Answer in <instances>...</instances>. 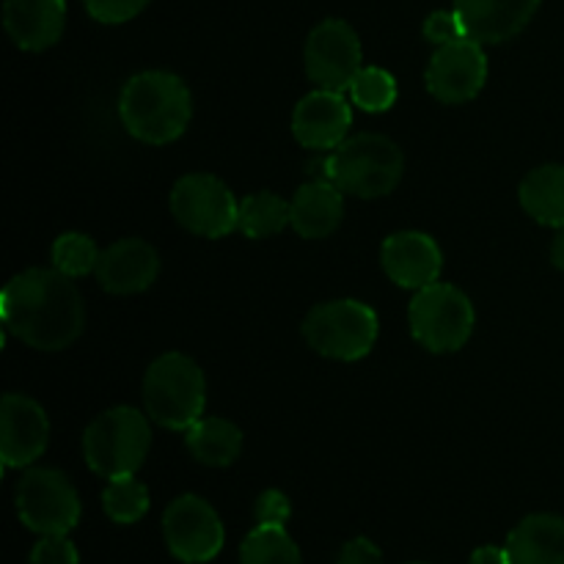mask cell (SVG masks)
<instances>
[{"label": "cell", "mask_w": 564, "mask_h": 564, "mask_svg": "<svg viewBox=\"0 0 564 564\" xmlns=\"http://www.w3.org/2000/svg\"><path fill=\"white\" fill-rule=\"evenodd\" d=\"M0 314L9 334L44 352L75 345L86 323L75 281L55 268H31L14 275L0 297Z\"/></svg>", "instance_id": "1"}, {"label": "cell", "mask_w": 564, "mask_h": 564, "mask_svg": "<svg viewBox=\"0 0 564 564\" xmlns=\"http://www.w3.org/2000/svg\"><path fill=\"white\" fill-rule=\"evenodd\" d=\"M119 116L132 138L163 147L187 130L193 99L182 77L163 69L141 72L121 88Z\"/></svg>", "instance_id": "2"}, {"label": "cell", "mask_w": 564, "mask_h": 564, "mask_svg": "<svg viewBox=\"0 0 564 564\" xmlns=\"http://www.w3.org/2000/svg\"><path fill=\"white\" fill-rule=\"evenodd\" d=\"M405 158L391 138L361 132L347 138L328 158L312 163V180L334 182L345 196L383 198L400 185Z\"/></svg>", "instance_id": "3"}, {"label": "cell", "mask_w": 564, "mask_h": 564, "mask_svg": "<svg viewBox=\"0 0 564 564\" xmlns=\"http://www.w3.org/2000/svg\"><path fill=\"white\" fill-rule=\"evenodd\" d=\"M143 402L154 424L165 430H191L204 419L207 380L198 364L182 352H165L143 378Z\"/></svg>", "instance_id": "4"}, {"label": "cell", "mask_w": 564, "mask_h": 564, "mask_svg": "<svg viewBox=\"0 0 564 564\" xmlns=\"http://www.w3.org/2000/svg\"><path fill=\"white\" fill-rule=\"evenodd\" d=\"M152 446V427L141 411L116 405L99 413L83 435L88 468L102 479L132 477L143 466Z\"/></svg>", "instance_id": "5"}, {"label": "cell", "mask_w": 564, "mask_h": 564, "mask_svg": "<svg viewBox=\"0 0 564 564\" xmlns=\"http://www.w3.org/2000/svg\"><path fill=\"white\" fill-rule=\"evenodd\" d=\"M378 334L380 319L375 308L350 297L319 303L303 319L308 347L334 361H358L369 356Z\"/></svg>", "instance_id": "6"}, {"label": "cell", "mask_w": 564, "mask_h": 564, "mask_svg": "<svg viewBox=\"0 0 564 564\" xmlns=\"http://www.w3.org/2000/svg\"><path fill=\"white\" fill-rule=\"evenodd\" d=\"M408 323L413 339L430 352H455L471 339L474 306L463 290L435 281L413 295Z\"/></svg>", "instance_id": "7"}, {"label": "cell", "mask_w": 564, "mask_h": 564, "mask_svg": "<svg viewBox=\"0 0 564 564\" xmlns=\"http://www.w3.org/2000/svg\"><path fill=\"white\" fill-rule=\"evenodd\" d=\"M171 215L193 235L220 240L237 231L240 202L218 176L187 174L171 191Z\"/></svg>", "instance_id": "8"}, {"label": "cell", "mask_w": 564, "mask_h": 564, "mask_svg": "<svg viewBox=\"0 0 564 564\" xmlns=\"http://www.w3.org/2000/svg\"><path fill=\"white\" fill-rule=\"evenodd\" d=\"M17 516L42 538L69 534L80 521V496L55 468H31L17 485Z\"/></svg>", "instance_id": "9"}, {"label": "cell", "mask_w": 564, "mask_h": 564, "mask_svg": "<svg viewBox=\"0 0 564 564\" xmlns=\"http://www.w3.org/2000/svg\"><path fill=\"white\" fill-rule=\"evenodd\" d=\"M163 534L171 554L185 564L213 562L226 540L224 523L215 507L193 494L171 501L163 516Z\"/></svg>", "instance_id": "10"}, {"label": "cell", "mask_w": 564, "mask_h": 564, "mask_svg": "<svg viewBox=\"0 0 564 564\" xmlns=\"http://www.w3.org/2000/svg\"><path fill=\"white\" fill-rule=\"evenodd\" d=\"M361 69V39L345 20H325L308 33L306 75L317 88L345 94Z\"/></svg>", "instance_id": "11"}, {"label": "cell", "mask_w": 564, "mask_h": 564, "mask_svg": "<svg viewBox=\"0 0 564 564\" xmlns=\"http://www.w3.org/2000/svg\"><path fill=\"white\" fill-rule=\"evenodd\" d=\"M427 91L446 105H463L477 97L488 83V55L474 39L441 44L424 72Z\"/></svg>", "instance_id": "12"}, {"label": "cell", "mask_w": 564, "mask_h": 564, "mask_svg": "<svg viewBox=\"0 0 564 564\" xmlns=\"http://www.w3.org/2000/svg\"><path fill=\"white\" fill-rule=\"evenodd\" d=\"M50 422L44 408L25 394H6L0 402V460L6 468H25L44 455Z\"/></svg>", "instance_id": "13"}, {"label": "cell", "mask_w": 564, "mask_h": 564, "mask_svg": "<svg viewBox=\"0 0 564 564\" xmlns=\"http://www.w3.org/2000/svg\"><path fill=\"white\" fill-rule=\"evenodd\" d=\"M352 124V108L341 91H317L306 94L295 105L292 113V132L297 143L317 152H334L347 141Z\"/></svg>", "instance_id": "14"}, {"label": "cell", "mask_w": 564, "mask_h": 564, "mask_svg": "<svg viewBox=\"0 0 564 564\" xmlns=\"http://www.w3.org/2000/svg\"><path fill=\"white\" fill-rule=\"evenodd\" d=\"M380 262H383L386 275L397 286L419 292L438 281L441 270H444V253H441L438 242L424 231H397V235L386 237Z\"/></svg>", "instance_id": "15"}, {"label": "cell", "mask_w": 564, "mask_h": 564, "mask_svg": "<svg viewBox=\"0 0 564 564\" xmlns=\"http://www.w3.org/2000/svg\"><path fill=\"white\" fill-rule=\"evenodd\" d=\"M160 257L141 237H124L99 253L94 275L110 295H138L158 281Z\"/></svg>", "instance_id": "16"}, {"label": "cell", "mask_w": 564, "mask_h": 564, "mask_svg": "<svg viewBox=\"0 0 564 564\" xmlns=\"http://www.w3.org/2000/svg\"><path fill=\"white\" fill-rule=\"evenodd\" d=\"M540 0H455V11L468 39L479 44H501L516 39L538 14Z\"/></svg>", "instance_id": "17"}, {"label": "cell", "mask_w": 564, "mask_h": 564, "mask_svg": "<svg viewBox=\"0 0 564 564\" xmlns=\"http://www.w3.org/2000/svg\"><path fill=\"white\" fill-rule=\"evenodd\" d=\"M3 25L17 47L31 53L53 47L66 25V0H6Z\"/></svg>", "instance_id": "18"}, {"label": "cell", "mask_w": 564, "mask_h": 564, "mask_svg": "<svg viewBox=\"0 0 564 564\" xmlns=\"http://www.w3.org/2000/svg\"><path fill=\"white\" fill-rule=\"evenodd\" d=\"M292 229L306 240H323L330 237L341 224L345 215V193L325 180H312L290 202Z\"/></svg>", "instance_id": "19"}, {"label": "cell", "mask_w": 564, "mask_h": 564, "mask_svg": "<svg viewBox=\"0 0 564 564\" xmlns=\"http://www.w3.org/2000/svg\"><path fill=\"white\" fill-rule=\"evenodd\" d=\"M505 549L510 564H564V518L551 512L523 518Z\"/></svg>", "instance_id": "20"}, {"label": "cell", "mask_w": 564, "mask_h": 564, "mask_svg": "<svg viewBox=\"0 0 564 564\" xmlns=\"http://www.w3.org/2000/svg\"><path fill=\"white\" fill-rule=\"evenodd\" d=\"M518 198L527 215H532L538 224L564 226V165L551 163L529 171L518 187Z\"/></svg>", "instance_id": "21"}, {"label": "cell", "mask_w": 564, "mask_h": 564, "mask_svg": "<svg viewBox=\"0 0 564 564\" xmlns=\"http://www.w3.org/2000/svg\"><path fill=\"white\" fill-rule=\"evenodd\" d=\"M185 433L187 452L204 466H231L242 452V430L226 419H198Z\"/></svg>", "instance_id": "22"}, {"label": "cell", "mask_w": 564, "mask_h": 564, "mask_svg": "<svg viewBox=\"0 0 564 564\" xmlns=\"http://www.w3.org/2000/svg\"><path fill=\"white\" fill-rule=\"evenodd\" d=\"M292 226V207L275 193L262 191L251 193L240 202V224L237 229L251 240H268V237L281 235V231Z\"/></svg>", "instance_id": "23"}, {"label": "cell", "mask_w": 564, "mask_h": 564, "mask_svg": "<svg viewBox=\"0 0 564 564\" xmlns=\"http://www.w3.org/2000/svg\"><path fill=\"white\" fill-rule=\"evenodd\" d=\"M240 564H301V549L284 527L257 523V529L242 540Z\"/></svg>", "instance_id": "24"}, {"label": "cell", "mask_w": 564, "mask_h": 564, "mask_svg": "<svg viewBox=\"0 0 564 564\" xmlns=\"http://www.w3.org/2000/svg\"><path fill=\"white\" fill-rule=\"evenodd\" d=\"M102 507L105 516H108L110 521L121 523V527L138 523L149 512L147 485L138 482L135 474H132V477L108 479V488H105L102 494Z\"/></svg>", "instance_id": "25"}, {"label": "cell", "mask_w": 564, "mask_h": 564, "mask_svg": "<svg viewBox=\"0 0 564 564\" xmlns=\"http://www.w3.org/2000/svg\"><path fill=\"white\" fill-rule=\"evenodd\" d=\"M347 94H350V102L356 108L367 110V113H386L397 102L400 88H397L391 72L380 69V66H364L356 75V80L350 83Z\"/></svg>", "instance_id": "26"}, {"label": "cell", "mask_w": 564, "mask_h": 564, "mask_svg": "<svg viewBox=\"0 0 564 564\" xmlns=\"http://www.w3.org/2000/svg\"><path fill=\"white\" fill-rule=\"evenodd\" d=\"M99 253L102 251L91 237L80 235V231H66L53 242V268L69 279H83L97 270Z\"/></svg>", "instance_id": "27"}, {"label": "cell", "mask_w": 564, "mask_h": 564, "mask_svg": "<svg viewBox=\"0 0 564 564\" xmlns=\"http://www.w3.org/2000/svg\"><path fill=\"white\" fill-rule=\"evenodd\" d=\"M86 11L105 25H121L141 14L152 0H83Z\"/></svg>", "instance_id": "28"}, {"label": "cell", "mask_w": 564, "mask_h": 564, "mask_svg": "<svg viewBox=\"0 0 564 564\" xmlns=\"http://www.w3.org/2000/svg\"><path fill=\"white\" fill-rule=\"evenodd\" d=\"M466 25H463L460 14H457L455 9L452 11H433V14L427 17V22H424V39L427 42H433L435 47H441V44H452L457 42V39H466Z\"/></svg>", "instance_id": "29"}, {"label": "cell", "mask_w": 564, "mask_h": 564, "mask_svg": "<svg viewBox=\"0 0 564 564\" xmlns=\"http://www.w3.org/2000/svg\"><path fill=\"white\" fill-rule=\"evenodd\" d=\"M28 564H80L77 549L66 534H53V538H42L31 551Z\"/></svg>", "instance_id": "30"}, {"label": "cell", "mask_w": 564, "mask_h": 564, "mask_svg": "<svg viewBox=\"0 0 564 564\" xmlns=\"http://www.w3.org/2000/svg\"><path fill=\"white\" fill-rule=\"evenodd\" d=\"M253 516H257V523H262V527H284L292 516V505L281 490H264L257 499Z\"/></svg>", "instance_id": "31"}, {"label": "cell", "mask_w": 564, "mask_h": 564, "mask_svg": "<svg viewBox=\"0 0 564 564\" xmlns=\"http://www.w3.org/2000/svg\"><path fill=\"white\" fill-rule=\"evenodd\" d=\"M336 564H386V562H383V551H380L372 540L352 538L350 543L341 545Z\"/></svg>", "instance_id": "32"}, {"label": "cell", "mask_w": 564, "mask_h": 564, "mask_svg": "<svg viewBox=\"0 0 564 564\" xmlns=\"http://www.w3.org/2000/svg\"><path fill=\"white\" fill-rule=\"evenodd\" d=\"M471 564H510V554H507V549L482 545L471 554Z\"/></svg>", "instance_id": "33"}, {"label": "cell", "mask_w": 564, "mask_h": 564, "mask_svg": "<svg viewBox=\"0 0 564 564\" xmlns=\"http://www.w3.org/2000/svg\"><path fill=\"white\" fill-rule=\"evenodd\" d=\"M551 262H554L556 270H562L564 273V226L562 229H556L554 242H551Z\"/></svg>", "instance_id": "34"}, {"label": "cell", "mask_w": 564, "mask_h": 564, "mask_svg": "<svg viewBox=\"0 0 564 564\" xmlns=\"http://www.w3.org/2000/svg\"><path fill=\"white\" fill-rule=\"evenodd\" d=\"M408 564H430V562H408Z\"/></svg>", "instance_id": "35"}]
</instances>
